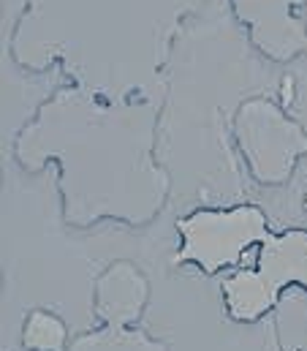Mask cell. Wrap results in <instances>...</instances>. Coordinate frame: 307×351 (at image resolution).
<instances>
[{
  "label": "cell",
  "instance_id": "1",
  "mask_svg": "<svg viewBox=\"0 0 307 351\" xmlns=\"http://www.w3.org/2000/svg\"><path fill=\"white\" fill-rule=\"evenodd\" d=\"M288 289L307 291V229L302 226L272 232L253 267L226 275L221 283L223 311L234 324H258Z\"/></svg>",
  "mask_w": 307,
  "mask_h": 351
},
{
  "label": "cell",
  "instance_id": "2",
  "mask_svg": "<svg viewBox=\"0 0 307 351\" xmlns=\"http://www.w3.org/2000/svg\"><path fill=\"white\" fill-rule=\"evenodd\" d=\"M174 229L180 234L174 264H193L210 278L226 269H242L245 254L272 237L269 218L258 204L199 207L180 218Z\"/></svg>",
  "mask_w": 307,
  "mask_h": 351
},
{
  "label": "cell",
  "instance_id": "3",
  "mask_svg": "<svg viewBox=\"0 0 307 351\" xmlns=\"http://www.w3.org/2000/svg\"><path fill=\"white\" fill-rule=\"evenodd\" d=\"M147 302L150 280L136 264H106L93 283V311L101 327L77 335L69 351H169V343L136 327Z\"/></svg>",
  "mask_w": 307,
  "mask_h": 351
},
{
  "label": "cell",
  "instance_id": "4",
  "mask_svg": "<svg viewBox=\"0 0 307 351\" xmlns=\"http://www.w3.org/2000/svg\"><path fill=\"white\" fill-rule=\"evenodd\" d=\"M236 150L258 185H286L307 156L305 128L269 98H247L231 120Z\"/></svg>",
  "mask_w": 307,
  "mask_h": 351
},
{
  "label": "cell",
  "instance_id": "5",
  "mask_svg": "<svg viewBox=\"0 0 307 351\" xmlns=\"http://www.w3.org/2000/svg\"><path fill=\"white\" fill-rule=\"evenodd\" d=\"M22 346L27 351H69V327L66 322L44 308H36L22 322Z\"/></svg>",
  "mask_w": 307,
  "mask_h": 351
}]
</instances>
